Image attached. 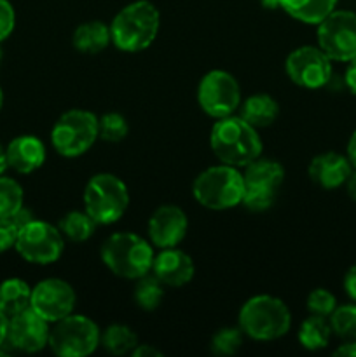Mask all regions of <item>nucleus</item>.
<instances>
[{
	"mask_svg": "<svg viewBox=\"0 0 356 357\" xmlns=\"http://www.w3.org/2000/svg\"><path fill=\"white\" fill-rule=\"evenodd\" d=\"M209 145L222 164L244 167L262 155V139L257 129L239 115L216 119L209 132Z\"/></svg>",
	"mask_w": 356,
	"mask_h": 357,
	"instance_id": "obj_1",
	"label": "nucleus"
},
{
	"mask_svg": "<svg viewBox=\"0 0 356 357\" xmlns=\"http://www.w3.org/2000/svg\"><path fill=\"white\" fill-rule=\"evenodd\" d=\"M159 24L157 7L149 0H136L122 7L112 20V44L124 52L143 51L156 40Z\"/></svg>",
	"mask_w": 356,
	"mask_h": 357,
	"instance_id": "obj_2",
	"label": "nucleus"
},
{
	"mask_svg": "<svg viewBox=\"0 0 356 357\" xmlns=\"http://www.w3.org/2000/svg\"><path fill=\"white\" fill-rule=\"evenodd\" d=\"M237 326L251 340L272 342L288 333L292 326V314L281 298L257 295L243 303Z\"/></svg>",
	"mask_w": 356,
	"mask_h": 357,
	"instance_id": "obj_3",
	"label": "nucleus"
},
{
	"mask_svg": "<svg viewBox=\"0 0 356 357\" xmlns=\"http://www.w3.org/2000/svg\"><path fill=\"white\" fill-rule=\"evenodd\" d=\"M154 250L150 243L133 232L112 234L101 246V261L114 275L140 279L152 271Z\"/></svg>",
	"mask_w": 356,
	"mask_h": 357,
	"instance_id": "obj_4",
	"label": "nucleus"
},
{
	"mask_svg": "<svg viewBox=\"0 0 356 357\" xmlns=\"http://www.w3.org/2000/svg\"><path fill=\"white\" fill-rule=\"evenodd\" d=\"M244 194L243 173L237 167L222 164L199 173L192 183V195L206 209L223 211L241 204Z\"/></svg>",
	"mask_w": 356,
	"mask_h": 357,
	"instance_id": "obj_5",
	"label": "nucleus"
},
{
	"mask_svg": "<svg viewBox=\"0 0 356 357\" xmlns=\"http://www.w3.org/2000/svg\"><path fill=\"white\" fill-rule=\"evenodd\" d=\"M129 206L124 181L112 173H98L84 188V209L96 225H112L122 218Z\"/></svg>",
	"mask_w": 356,
	"mask_h": 357,
	"instance_id": "obj_6",
	"label": "nucleus"
},
{
	"mask_svg": "<svg viewBox=\"0 0 356 357\" xmlns=\"http://www.w3.org/2000/svg\"><path fill=\"white\" fill-rule=\"evenodd\" d=\"M101 331L93 319L70 314L52 323L47 345L58 357H86L100 345Z\"/></svg>",
	"mask_w": 356,
	"mask_h": 357,
	"instance_id": "obj_7",
	"label": "nucleus"
},
{
	"mask_svg": "<svg viewBox=\"0 0 356 357\" xmlns=\"http://www.w3.org/2000/svg\"><path fill=\"white\" fill-rule=\"evenodd\" d=\"M98 138V117L93 112L79 108L65 112L51 131L52 146L63 157L82 155Z\"/></svg>",
	"mask_w": 356,
	"mask_h": 357,
	"instance_id": "obj_8",
	"label": "nucleus"
},
{
	"mask_svg": "<svg viewBox=\"0 0 356 357\" xmlns=\"http://www.w3.org/2000/svg\"><path fill=\"white\" fill-rule=\"evenodd\" d=\"M244 194L241 204L250 211H265L272 206L285 181V167L272 159L258 157L244 166Z\"/></svg>",
	"mask_w": 356,
	"mask_h": 357,
	"instance_id": "obj_9",
	"label": "nucleus"
},
{
	"mask_svg": "<svg viewBox=\"0 0 356 357\" xmlns=\"http://www.w3.org/2000/svg\"><path fill=\"white\" fill-rule=\"evenodd\" d=\"M14 250L28 264L51 265L61 258L65 237L58 227L34 218L20 230Z\"/></svg>",
	"mask_w": 356,
	"mask_h": 357,
	"instance_id": "obj_10",
	"label": "nucleus"
},
{
	"mask_svg": "<svg viewBox=\"0 0 356 357\" xmlns=\"http://www.w3.org/2000/svg\"><path fill=\"white\" fill-rule=\"evenodd\" d=\"M318 26V47L332 61L348 63L356 58V13L334 9Z\"/></svg>",
	"mask_w": 356,
	"mask_h": 357,
	"instance_id": "obj_11",
	"label": "nucleus"
},
{
	"mask_svg": "<svg viewBox=\"0 0 356 357\" xmlns=\"http://www.w3.org/2000/svg\"><path fill=\"white\" fill-rule=\"evenodd\" d=\"M198 103L213 119L232 115L241 105V87L225 70H212L198 86Z\"/></svg>",
	"mask_w": 356,
	"mask_h": 357,
	"instance_id": "obj_12",
	"label": "nucleus"
},
{
	"mask_svg": "<svg viewBox=\"0 0 356 357\" xmlns=\"http://www.w3.org/2000/svg\"><path fill=\"white\" fill-rule=\"evenodd\" d=\"M285 70L293 84L306 89H320L332 79V59L318 45H302L288 54Z\"/></svg>",
	"mask_w": 356,
	"mask_h": 357,
	"instance_id": "obj_13",
	"label": "nucleus"
},
{
	"mask_svg": "<svg viewBox=\"0 0 356 357\" xmlns=\"http://www.w3.org/2000/svg\"><path fill=\"white\" fill-rule=\"evenodd\" d=\"M75 291L63 279L49 278L31 288L30 307L49 323L70 316L75 309Z\"/></svg>",
	"mask_w": 356,
	"mask_h": 357,
	"instance_id": "obj_14",
	"label": "nucleus"
},
{
	"mask_svg": "<svg viewBox=\"0 0 356 357\" xmlns=\"http://www.w3.org/2000/svg\"><path fill=\"white\" fill-rule=\"evenodd\" d=\"M49 324H51L49 321L38 316L30 307L9 319L7 344L28 354L42 351L49 342V333H51Z\"/></svg>",
	"mask_w": 356,
	"mask_h": 357,
	"instance_id": "obj_15",
	"label": "nucleus"
},
{
	"mask_svg": "<svg viewBox=\"0 0 356 357\" xmlns=\"http://www.w3.org/2000/svg\"><path fill=\"white\" fill-rule=\"evenodd\" d=\"M187 229L188 220L184 209L175 204H163L149 220L150 243L159 250L175 248L184 241Z\"/></svg>",
	"mask_w": 356,
	"mask_h": 357,
	"instance_id": "obj_16",
	"label": "nucleus"
},
{
	"mask_svg": "<svg viewBox=\"0 0 356 357\" xmlns=\"http://www.w3.org/2000/svg\"><path fill=\"white\" fill-rule=\"evenodd\" d=\"M194 261L185 251L175 248L161 250L159 255L154 257L152 274L170 288H181L188 284L194 278Z\"/></svg>",
	"mask_w": 356,
	"mask_h": 357,
	"instance_id": "obj_17",
	"label": "nucleus"
},
{
	"mask_svg": "<svg viewBox=\"0 0 356 357\" xmlns=\"http://www.w3.org/2000/svg\"><path fill=\"white\" fill-rule=\"evenodd\" d=\"M351 171L353 166L348 155H342L339 152L320 153L309 164V178L313 180V183L325 190H335L339 187H344Z\"/></svg>",
	"mask_w": 356,
	"mask_h": 357,
	"instance_id": "obj_18",
	"label": "nucleus"
},
{
	"mask_svg": "<svg viewBox=\"0 0 356 357\" xmlns=\"http://www.w3.org/2000/svg\"><path fill=\"white\" fill-rule=\"evenodd\" d=\"M7 164L21 174H30L45 162V146L37 136L21 135L6 146Z\"/></svg>",
	"mask_w": 356,
	"mask_h": 357,
	"instance_id": "obj_19",
	"label": "nucleus"
},
{
	"mask_svg": "<svg viewBox=\"0 0 356 357\" xmlns=\"http://www.w3.org/2000/svg\"><path fill=\"white\" fill-rule=\"evenodd\" d=\"M279 105L271 94L267 93H255L248 96L246 100L241 101L239 105V117L244 119L255 129L267 128L278 119Z\"/></svg>",
	"mask_w": 356,
	"mask_h": 357,
	"instance_id": "obj_20",
	"label": "nucleus"
},
{
	"mask_svg": "<svg viewBox=\"0 0 356 357\" xmlns=\"http://www.w3.org/2000/svg\"><path fill=\"white\" fill-rule=\"evenodd\" d=\"M73 47L84 54H98L112 42L110 26L103 21H86L73 31Z\"/></svg>",
	"mask_w": 356,
	"mask_h": 357,
	"instance_id": "obj_21",
	"label": "nucleus"
},
{
	"mask_svg": "<svg viewBox=\"0 0 356 357\" xmlns=\"http://www.w3.org/2000/svg\"><path fill=\"white\" fill-rule=\"evenodd\" d=\"M293 20L306 24H318L337 7V0H276Z\"/></svg>",
	"mask_w": 356,
	"mask_h": 357,
	"instance_id": "obj_22",
	"label": "nucleus"
},
{
	"mask_svg": "<svg viewBox=\"0 0 356 357\" xmlns=\"http://www.w3.org/2000/svg\"><path fill=\"white\" fill-rule=\"evenodd\" d=\"M31 288L20 278H10L0 282V312L13 317L23 310L30 309Z\"/></svg>",
	"mask_w": 356,
	"mask_h": 357,
	"instance_id": "obj_23",
	"label": "nucleus"
},
{
	"mask_svg": "<svg viewBox=\"0 0 356 357\" xmlns=\"http://www.w3.org/2000/svg\"><path fill=\"white\" fill-rule=\"evenodd\" d=\"M332 335H334V331H332L328 317L311 314L300 324L297 338H299V344L307 351H321L330 344Z\"/></svg>",
	"mask_w": 356,
	"mask_h": 357,
	"instance_id": "obj_24",
	"label": "nucleus"
},
{
	"mask_svg": "<svg viewBox=\"0 0 356 357\" xmlns=\"http://www.w3.org/2000/svg\"><path fill=\"white\" fill-rule=\"evenodd\" d=\"M100 345L112 356L131 354L138 345V335L126 324H110L101 333Z\"/></svg>",
	"mask_w": 356,
	"mask_h": 357,
	"instance_id": "obj_25",
	"label": "nucleus"
},
{
	"mask_svg": "<svg viewBox=\"0 0 356 357\" xmlns=\"http://www.w3.org/2000/svg\"><path fill=\"white\" fill-rule=\"evenodd\" d=\"M59 232L72 243H84L89 239L96 229V222L84 211H70L59 220Z\"/></svg>",
	"mask_w": 356,
	"mask_h": 357,
	"instance_id": "obj_26",
	"label": "nucleus"
},
{
	"mask_svg": "<svg viewBox=\"0 0 356 357\" xmlns=\"http://www.w3.org/2000/svg\"><path fill=\"white\" fill-rule=\"evenodd\" d=\"M136 281L138 282H136L135 293H133L136 305L143 310H156L164 298V284L156 275L149 274L142 275Z\"/></svg>",
	"mask_w": 356,
	"mask_h": 357,
	"instance_id": "obj_27",
	"label": "nucleus"
},
{
	"mask_svg": "<svg viewBox=\"0 0 356 357\" xmlns=\"http://www.w3.org/2000/svg\"><path fill=\"white\" fill-rule=\"evenodd\" d=\"M34 218L35 216L31 215L30 209H27L24 206L13 216L0 218V253H6L10 248L16 246L20 230Z\"/></svg>",
	"mask_w": 356,
	"mask_h": 357,
	"instance_id": "obj_28",
	"label": "nucleus"
},
{
	"mask_svg": "<svg viewBox=\"0 0 356 357\" xmlns=\"http://www.w3.org/2000/svg\"><path fill=\"white\" fill-rule=\"evenodd\" d=\"M328 321L334 335H337L341 340H356V302L337 305Z\"/></svg>",
	"mask_w": 356,
	"mask_h": 357,
	"instance_id": "obj_29",
	"label": "nucleus"
},
{
	"mask_svg": "<svg viewBox=\"0 0 356 357\" xmlns=\"http://www.w3.org/2000/svg\"><path fill=\"white\" fill-rule=\"evenodd\" d=\"M23 187L14 178L0 176V218L13 216L23 208Z\"/></svg>",
	"mask_w": 356,
	"mask_h": 357,
	"instance_id": "obj_30",
	"label": "nucleus"
},
{
	"mask_svg": "<svg viewBox=\"0 0 356 357\" xmlns=\"http://www.w3.org/2000/svg\"><path fill=\"white\" fill-rule=\"evenodd\" d=\"M129 126L128 121L121 114H105L103 117L98 119V136L103 142L119 143L128 136Z\"/></svg>",
	"mask_w": 356,
	"mask_h": 357,
	"instance_id": "obj_31",
	"label": "nucleus"
},
{
	"mask_svg": "<svg viewBox=\"0 0 356 357\" xmlns=\"http://www.w3.org/2000/svg\"><path fill=\"white\" fill-rule=\"evenodd\" d=\"M244 333L241 328H222L212 338V351L216 356H232L243 345Z\"/></svg>",
	"mask_w": 356,
	"mask_h": 357,
	"instance_id": "obj_32",
	"label": "nucleus"
},
{
	"mask_svg": "<svg viewBox=\"0 0 356 357\" xmlns=\"http://www.w3.org/2000/svg\"><path fill=\"white\" fill-rule=\"evenodd\" d=\"M307 310L309 314L321 317H330L332 312L337 309V298L334 296V293L328 291L325 288H316L309 293L306 302Z\"/></svg>",
	"mask_w": 356,
	"mask_h": 357,
	"instance_id": "obj_33",
	"label": "nucleus"
},
{
	"mask_svg": "<svg viewBox=\"0 0 356 357\" xmlns=\"http://www.w3.org/2000/svg\"><path fill=\"white\" fill-rule=\"evenodd\" d=\"M16 26V13L9 0H0V44L13 33Z\"/></svg>",
	"mask_w": 356,
	"mask_h": 357,
	"instance_id": "obj_34",
	"label": "nucleus"
},
{
	"mask_svg": "<svg viewBox=\"0 0 356 357\" xmlns=\"http://www.w3.org/2000/svg\"><path fill=\"white\" fill-rule=\"evenodd\" d=\"M342 286H344V291L346 295H348V298L351 300V302H356V264L348 268V272L344 274Z\"/></svg>",
	"mask_w": 356,
	"mask_h": 357,
	"instance_id": "obj_35",
	"label": "nucleus"
},
{
	"mask_svg": "<svg viewBox=\"0 0 356 357\" xmlns=\"http://www.w3.org/2000/svg\"><path fill=\"white\" fill-rule=\"evenodd\" d=\"M344 82L346 87L349 89V93L353 96H356V58L348 61V66H346V72H344Z\"/></svg>",
	"mask_w": 356,
	"mask_h": 357,
	"instance_id": "obj_36",
	"label": "nucleus"
},
{
	"mask_svg": "<svg viewBox=\"0 0 356 357\" xmlns=\"http://www.w3.org/2000/svg\"><path fill=\"white\" fill-rule=\"evenodd\" d=\"M335 356H344V357H356V340L344 342L339 345L334 352Z\"/></svg>",
	"mask_w": 356,
	"mask_h": 357,
	"instance_id": "obj_37",
	"label": "nucleus"
},
{
	"mask_svg": "<svg viewBox=\"0 0 356 357\" xmlns=\"http://www.w3.org/2000/svg\"><path fill=\"white\" fill-rule=\"evenodd\" d=\"M344 187H346V194L349 195V199H353V201L356 202V169L355 167H353L351 174H349L348 180H346Z\"/></svg>",
	"mask_w": 356,
	"mask_h": 357,
	"instance_id": "obj_38",
	"label": "nucleus"
},
{
	"mask_svg": "<svg viewBox=\"0 0 356 357\" xmlns=\"http://www.w3.org/2000/svg\"><path fill=\"white\" fill-rule=\"evenodd\" d=\"M133 356L135 357H143V356H156V357H159V356H163L161 354V351H157L156 347H150V345H136V349L135 351L131 352Z\"/></svg>",
	"mask_w": 356,
	"mask_h": 357,
	"instance_id": "obj_39",
	"label": "nucleus"
},
{
	"mask_svg": "<svg viewBox=\"0 0 356 357\" xmlns=\"http://www.w3.org/2000/svg\"><path fill=\"white\" fill-rule=\"evenodd\" d=\"M346 155H348L351 166L356 169V131H353L351 138H349L348 149H346Z\"/></svg>",
	"mask_w": 356,
	"mask_h": 357,
	"instance_id": "obj_40",
	"label": "nucleus"
},
{
	"mask_svg": "<svg viewBox=\"0 0 356 357\" xmlns=\"http://www.w3.org/2000/svg\"><path fill=\"white\" fill-rule=\"evenodd\" d=\"M7 330H9V317L0 312V349L7 344Z\"/></svg>",
	"mask_w": 356,
	"mask_h": 357,
	"instance_id": "obj_41",
	"label": "nucleus"
},
{
	"mask_svg": "<svg viewBox=\"0 0 356 357\" xmlns=\"http://www.w3.org/2000/svg\"><path fill=\"white\" fill-rule=\"evenodd\" d=\"M7 167H9V164H7L6 149H2V146H0V176H2V174L6 173Z\"/></svg>",
	"mask_w": 356,
	"mask_h": 357,
	"instance_id": "obj_42",
	"label": "nucleus"
},
{
	"mask_svg": "<svg viewBox=\"0 0 356 357\" xmlns=\"http://www.w3.org/2000/svg\"><path fill=\"white\" fill-rule=\"evenodd\" d=\"M2 105H3V93H2V87H0V110H2Z\"/></svg>",
	"mask_w": 356,
	"mask_h": 357,
	"instance_id": "obj_43",
	"label": "nucleus"
},
{
	"mask_svg": "<svg viewBox=\"0 0 356 357\" xmlns=\"http://www.w3.org/2000/svg\"><path fill=\"white\" fill-rule=\"evenodd\" d=\"M2 56H3L2 54V47H0V63H2Z\"/></svg>",
	"mask_w": 356,
	"mask_h": 357,
	"instance_id": "obj_44",
	"label": "nucleus"
}]
</instances>
